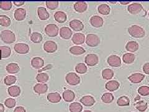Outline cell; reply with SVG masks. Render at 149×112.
I'll use <instances>...</instances> for the list:
<instances>
[{"label":"cell","instance_id":"cell-25","mask_svg":"<svg viewBox=\"0 0 149 112\" xmlns=\"http://www.w3.org/2000/svg\"><path fill=\"white\" fill-rule=\"evenodd\" d=\"M62 97L63 100L65 102H71L74 99V98H75V94H74V93L72 90L67 89L65 90L63 92Z\"/></svg>","mask_w":149,"mask_h":112},{"label":"cell","instance_id":"cell-14","mask_svg":"<svg viewBox=\"0 0 149 112\" xmlns=\"http://www.w3.org/2000/svg\"><path fill=\"white\" fill-rule=\"evenodd\" d=\"M72 31L68 27H62L60 29V36L63 39H69L72 36Z\"/></svg>","mask_w":149,"mask_h":112},{"label":"cell","instance_id":"cell-12","mask_svg":"<svg viewBox=\"0 0 149 112\" xmlns=\"http://www.w3.org/2000/svg\"><path fill=\"white\" fill-rule=\"evenodd\" d=\"M70 27L74 31H80L84 29L83 23L78 20H73L70 22Z\"/></svg>","mask_w":149,"mask_h":112},{"label":"cell","instance_id":"cell-22","mask_svg":"<svg viewBox=\"0 0 149 112\" xmlns=\"http://www.w3.org/2000/svg\"><path fill=\"white\" fill-rule=\"evenodd\" d=\"M37 14L40 20H47L49 18V13L47 10L42 6H40L37 9Z\"/></svg>","mask_w":149,"mask_h":112},{"label":"cell","instance_id":"cell-13","mask_svg":"<svg viewBox=\"0 0 149 112\" xmlns=\"http://www.w3.org/2000/svg\"><path fill=\"white\" fill-rule=\"evenodd\" d=\"M14 16L18 21L24 20L26 16V10L24 8H17L15 11Z\"/></svg>","mask_w":149,"mask_h":112},{"label":"cell","instance_id":"cell-1","mask_svg":"<svg viewBox=\"0 0 149 112\" xmlns=\"http://www.w3.org/2000/svg\"><path fill=\"white\" fill-rule=\"evenodd\" d=\"M129 34L134 38H142L146 36L144 29L138 25H132L128 28Z\"/></svg>","mask_w":149,"mask_h":112},{"label":"cell","instance_id":"cell-43","mask_svg":"<svg viewBox=\"0 0 149 112\" xmlns=\"http://www.w3.org/2000/svg\"><path fill=\"white\" fill-rule=\"evenodd\" d=\"M13 4L11 1H1L0 2V9L4 11H9L12 8Z\"/></svg>","mask_w":149,"mask_h":112},{"label":"cell","instance_id":"cell-28","mask_svg":"<svg viewBox=\"0 0 149 112\" xmlns=\"http://www.w3.org/2000/svg\"><path fill=\"white\" fill-rule=\"evenodd\" d=\"M8 94L10 96L16 97L20 95L21 90L19 87H18L17 85H13L8 88Z\"/></svg>","mask_w":149,"mask_h":112},{"label":"cell","instance_id":"cell-29","mask_svg":"<svg viewBox=\"0 0 149 112\" xmlns=\"http://www.w3.org/2000/svg\"><path fill=\"white\" fill-rule=\"evenodd\" d=\"M97 11L102 15H108L111 12L110 7L106 4H102L97 7Z\"/></svg>","mask_w":149,"mask_h":112},{"label":"cell","instance_id":"cell-10","mask_svg":"<svg viewBox=\"0 0 149 112\" xmlns=\"http://www.w3.org/2000/svg\"><path fill=\"white\" fill-rule=\"evenodd\" d=\"M14 49L17 54H26L29 52V47L25 43H17L14 46Z\"/></svg>","mask_w":149,"mask_h":112},{"label":"cell","instance_id":"cell-11","mask_svg":"<svg viewBox=\"0 0 149 112\" xmlns=\"http://www.w3.org/2000/svg\"><path fill=\"white\" fill-rule=\"evenodd\" d=\"M90 24L94 27L99 28L103 26L104 20L100 16H93L90 19Z\"/></svg>","mask_w":149,"mask_h":112},{"label":"cell","instance_id":"cell-20","mask_svg":"<svg viewBox=\"0 0 149 112\" xmlns=\"http://www.w3.org/2000/svg\"><path fill=\"white\" fill-rule=\"evenodd\" d=\"M74 9L78 13H84L87 10L88 4L86 2L78 1L74 4Z\"/></svg>","mask_w":149,"mask_h":112},{"label":"cell","instance_id":"cell-46","mask_svg":"<svg viewBox=\"0 0 149 112\" xmlns=\"http://www.w3.org/2000/svg\"><path fill=\"white\" fill-rule=\"evenodd\" d=\"M5 106L8 108H13L16 105V100L14 99H7L4 102Z\"/></svg>","mask_w":149,"mask_h":112},{"label":"cell","instance_id":"cell-53","mask_svg":"<svg viewBox=\"0 0 149 112\" xmlns=\"http://www.w3.org/2000/svg\"><path fill=\"white\" fill-rule=\"evenodd\" d=\"M0 59H1V53L0 52Z\"/></svg>","mask_w":149,"mask_h":112},{"label":"cell","instance_id":"cell-21","mask_svg":"<svg viewBox=\"0 0 149 112\" xmlns=\"http://www.w3.org/2000/svg\"><path fill=\"white\" fill-rule=\"evenodd\" d=\"M120 83L116 80H109L106 83L105 87L106 90L110 92H114L119 88Z\"/></svg>","mask_w":149,"mask_h":112},{"label":"cell","instance_id":"cell-35","mask_svg":"<svg viewBox=\"0 0 149 112\" xmlns=\"http://www.w3.org/2000/svg\"><path fill=\"white\" fill-rule=\"evenodd\" d=\"M42 36L39 32H34L31 35V40L35 44H39L42 41Z\"/></svg>","mask_w":149,"mask_h":112},{"label":"cell","instance_id":"cell-31","mask_svg":"<svg viewBox=\"0 0 149 112\" xmlns=\"http://www.w3.org/2000/svg\"><path fill=\"white\" fill-rule=\"evenodd\" d=\"M70 52L73 55H82L86 52L85 49L80 46H73L70 49Z\"/></svg>","mask_w":149,"mask_h":112},{"label":"cell","instance_id":"cell-38","mask_svg":"<svg viewBox=\"0 0 149 112\" xmlns=\"http://www.w3.org/2000/svg\"><path fill=\"white\" fill-rule=\"evenodd\" d=\"M135 106H136V108L138 111L141 112H143L147 109L148 104L147 102H144L143 100H141L137 102Z\"/></svg>","mask_w":149,"mask_h":112},{"label":"cell","instance_id":"cell-54","mask_svg":"<svg viewBox=\"0 0 149 112\" xmlns=\"http://www.w3.org/2000/svg\"><path fill=\"white\" fill-rule=\"evenodd\" d=\"M148 18H149V12H148Z\"/></svg>","mask_w":149,"mask_h":112},{"label":"cell","instance_id":"cell-19","mask_svg":"<svg viewBox=\"0 0 149 112\" xmlns=\"http://www.w3.org/2000/svg\"><path fill=\"white\" fill-rule=\"evenodd\" d=\"M85 36L82 33H75L72 37V42L77 45H81L85 43Z\"/></svg>","mask_w":149,"mask_h":112},{"label":"cell","instance_id":"cell-51","mask_svg":"<svg viewBox=\"0 0 149 112\" xmlns=\"http://www.w3.org/2000/svg\"><path fill=\"white\" fill-rule=\"evenodd\" d=\"M120 3L121 4H123V5H126V4H129L130 2L129 1H128V2H120Z\"/></svg>","mask_w":149,"mask_h":112},{"label":"cell","instance_id":"cell-9","mask_svg":"<svg viewBox=\"0 0 149 112\" xmlns=\"http://www.w3.org/2000/svg\"><path fill=\"white\" fill-rule=\"evenodd\" d=\"M107 62L113 67H119L121 65V59L117 55H109Z\"/></svg>","mask_w":149,"mask_h":112},{"label":"cell","instance_id":"cell-39","mask_svg":"<svg viewBox=\"0 0 149 112\" xmlns=\"http://www.w3.org/2000/svg\"><path fill=\"white\" fill-rule=\"evenodd\" d=\"M0 25L3 27H9L11 25V20L6 15H0Z\"/></svg>","mask_w":149,"mask_h":112},{"label":"cell","instance_id":"cell-24","mask_svg":"<svg viewBox=\"0 0 149 112\" xmlns=\"http://www.w3.org/2000/svg\"><path fill=\"white\" fill-rule=\"evenodd\" d=\"M47 100L52 104H57L60 102L62 98L58 92H52L47 95Z\"/></svg>","mask_w":149,"mask_h":112},{"label":"cell","instance_id":"cell-23","mask_svg":"<svg viewBox=\"0 0 149 112\" xmlns=\"http://www.w3.org/2000/svg\"><path fill=\"white\" fill-rule=\"evenodd\" d=\"M125 49L130 52H135L139 49V45L136 41H130L125 45Z\"/></svg>","mask_w":149,"mask_h":112},{"label":"cell","instance_id":"cell-52","mask_svg":"<svg viewBox=\"0 0 149 112\" xmlns=\"http://www.w3.org/2000/svg\"><path fill=\"white\" fill-rule=\"evenodd\" d=\"M83 112H92L91 110H85V111H83Z\"/></svg>","mask_w":149,"mask_h":112},{"label":"cell","instance_id":"cell-26","mask_svg":"<svg viewBox=\"0 0 149 112\" xmlns=\"http://www.w3.org/2000/svg\"><path fill=\"white\" fill-rule=\"evenodd\" d=\"M54 18L55 21L58 22L64 23L67 20V16L65 13L61 11H58L55 13Z\"/></svg>","mask_w":149,"mask_h":112},{"label":"cell","instance_id":"cell-40","mask_svg":"<svg viewBox=\"0 0 149 112\" xmlns=\"http://www.w3.org/2000/svg\"><path fill=\"white\" fill-rule=\"evenodd\" d=\"M49 76L46 73H40L36 77L37 81L39 83H45L49 80Z\"/></svg>","mask_w":149,"mask_h":112},{"label":"cell","instance_id":"cell-17","mask_svg":"<svg viewBox=\"0 0 149 112\" xmlns=\"http://www.w3.org/2000/svg\"><path fill=\"white\" fill-rule=\"evenodd\" d=\"M81 104L86 106H92L95 104L94 97L91 95H86L80 99Z\"/></svg>","mask_w":149,"mask_h":112},{"label":"cell","instance_id":"cell-47","mask_svg":"<svg viewBox=\"0 0 149 112\" xmlns=\"http://www.w3.org/2000/svg\"><path fill=\"white\" fill-rule=\"evenodd\" d=\"M142 70L144 73L149 75V62L144 64V65H143Z\"/></svg>","mask_w":149,"mask_h":112},{"label":"cell","instance_id":"cell-18","mask_svg":"<svg viewBox=\"0 0 149 112\" xmlns=\"http://www.w3.org/2000/svg\"><path fill=\"white\" fill-rule=\"evenodd\" d=\"M33 88L36 93L38 94H44L48 90V85L46 83H37Z\"/></svg>","mask_w":149,"mask_h":112},{"label":"cell","instance_id":"cell-49","mask_svg":"<svg viewBox=\"0 0 149 112\" xmlns=\"http://www.w3.org/2000/svg\"><path fill=\"white\" fill-rule=\"evenodd\" d=\"M13 3L15 4L16 6H22L24 5V4L25 3L24 1H20V2H17V1H14Z\"/></svg>","mask_w":149,"mask_h":112},{"label":"cell","instance_id":"cell-7","mask_svg":"<svg viewBox=\"0 0 149 112\" xmlns=\"http://www.w3.org/2000/svg\"><path fill=\"white\" fill-rule=\"evenodd\" d=\"M143 9V7L141 3H134L130 4L127 7V11L130 14L134 15H136L141 13Z\"/></svg>","mask_w":149,"mask_h":112},{"label":"cell","instance_id":"cell-30","mask_svg":"<svg viewBox=\"0 0 149 112\" xmlns=\"http://www.w3.org/2000/svg\"><path fill=\"white\" fill-rule=\"evenodd\" d=\"M135 59H136V55H135L134 54L126 53V54H124L123 56V62L126 64H132L134 62Z\"/></svg>","mask_w":149,"mask_h":112},{"label":"cell","instance_id":"cell-4","mask_svg":"<svg viewBox=\"0 0 149 112\" xmlns=\"http://www.w3.org/2000/svg\"><path fill=\"white\" fill-rule=\"evenodd\" d=\"M65 79L68 84L70 85H77L80 82V78L78 75L74 72H70L66 75Z\"/></svg>","mask_w":149,"mask_h":112},{"label":"cell","instance_id":"cell-44","mask_svg":"<svg viewBox=\"0 0 149 112\" xmlns=\"http://www.w3.org/2000/svg\"><path fill=\"white\" fill-rule=\"evenodd\" d=\"M138 93L142 96H148L149 95V87L148 86H142L139 88Z\"/></svg>","mask_w":149,"mask_h":112},{"label":"cell","instance_id":"cell-6","mask_svg":"<svg viewBox=\"0 0 149 112\" xmlns=\"http://www.w3.org/2000/svg\"><path fill=\"white\" fill-rule=\"evenodd\" d=\"M85 62L88 66H95L99 62V57L95 54H89L85 57Z\"/></svg>","mask_w":149,"mask_h":112},{"label":"cell","instance_id":"cell-16","mask_svg":"<svg viewBox=\"0 0 149 112\" xmlns=\"http://www.w3.org/2000/svg\"><path fill=\"white\" fill-rule=\"evenodd\" d=\"M31 66L36 69H39L44 65V60L39 57H35L31 59Z\"/></svg>","mask_w":149,"mask_h":112},{"label":"cell","instance_id":"cell-50","mask_svg":"<svg viewBox=\"0 0 149 112\" xmlns=\"http://www.w3.org/2000/svg\"><path fill=\"white\" fill-rule=\"evenodd\" d=\"M4 111V106L2 104H0V112Z\"/></svg>","mask_w":149,"mask_h":112},{"label":"cell","instance_id":"cell-37","mask_svg":"<svg viewBox=\"0 0 149 112\" xmlns=\"http://www.w3.org/2000/svg\"><path fill=\"white\" fill-rule=\"evenodd\" d=\"M102 77L106 80H110L114 77V72L110 69H106L102 71Z\"/></svg>","mask_w":149,"mask_h":112},{"label":"cell","instance_id":"cell-48","mask_svg":"<svg viewBox=\"0 0 149 112\" xmlns=\"http://www.w3.org/2000/svg\"><path fill=\"white\" fill-rule=\"evenodd\" d=\"M14 112H26V111L23 106H17L16 108H15V110H14Z\"/></svg>","mask_w":149,"mask_h":112},{"label":"cell","instance_id":"cell-2","mask_svg":"<svg viewBox=\"0 0 149 112\" xmlns=\"http://www.w3.org/2000/svg\"><path fill=\"white\" fill-rule=\"evenodd\" d=\"M0 38L6 44H12L16 41V36L10 30H3L0 34Z\"/></svg>","mask_w":149,"mask_h":112},{"label":"cell","instance_id":"cell-27","mask_svg":"<svg viewBox=\"0 0 149 112\" xmlns=\"http://www.w3.org/2000/svg\"><path fill=\"white\" fill-rule=\"evenodd\" d=\"M6 70L9 74H17L20 71V67L17 63H10L6 65Z\"/></svg>","mask_w":149,"mask_h":112},{"label":"cell","instance_id":"cell-15","mask_svg":"<svg viewBox=\"0 0 149 112\" xmlns=\"http://www.w3.org/2000/svg\"><path fill=\"white\" fill-rule=\"evenodd\" d=\"M144 78H145V76L141 73L132 74L128 77V79L132 83H139L143 80Z\"/></svg>","mask_w":149,"mask_h":112},{"label":"cell","instance_id":"cell-42","mask_svg":"<svg viewBox=\"0 0 149 112\" xmlns=\"http://www.w3.org/2000/svg\"><path fill=\"white\" fill-rule=\"evenodd\" d=\"M17 80V78L14 76H8L5 78H4V83L6 85H11L15 83V82Z\"/></svg>","mask_w":149,"mask_h":112},{"label":"cell","instance_id":"cell-41","mask_svg":"<svg viewBox=\"0 0 149 112\" xmlns=\"http://www.w3.org/2000/svg\"><path fill=\"white\" fill-rule=\"evenodd\" d=\"M75 71L78 74H85L87 72V67L84 63H79L75 66Z\"/></svg>","mask_w":149,"mask_h":112},{"label":"cell","instance_id":"cell-8","mask_svg":"<svg viewBox=\"0 0 149 112\" xmlns=\"http://www.w3.org/2000/svg\"><path fill=\"white\" fill-rule=\"evenodd\" d=\"M57 49V44L53 41H47L44 44V49L47 53H54Z\"/></svg>","mask_w":149,"mask_h":112},{"label":"cell","instance_id":"cell-45","mask_svg":"<svg viewBox=\"0 0 149 112\" xmlns=\"http://www.w3.org/2000/svg\"><path fill=\"white\" fill-rule=\"evenodd\" d=\"M46 6L50 10H55L58 6L59 3L58 1H46Z\"/></svg>","mask_w":149,"mask_h":112},{"label":"cell","instance_id":"cell-5","mask_svg":"<svg viewBox=\"0 0 149 112\" xmlns=\"http://www.w3.org/2000/svg\"><path fill=\"white\" fill-rule=\"evenodd\" d=\"M59 29L58 26L55 24H49L45 27V33L49 37H54L58 34Z\"/></svg>","mask_w":149,"mask_h":112},{"label":"cell","instance_id":"cell-3","mask_svg":"<svg viewBox=\"0 0 149 112\" xmlns=\"http://www.w3.org/2000/svg\"><path fill=\"white\" fill-rule=\"evenodd\" d=\"M86 43L88 46L95 48L100 45V39L96 34H88L86 37Z\"/></svg>","mask_w":149,"mask_h":112},{"label":"cell","instance_id":"cell-32","mask_svg":"<svg viewBox=\"0 0 149 112\" xmlns=\"http://www.w3.org/2000/svg\"><path fill=\"white\" fill-rule=\"evenodd\" d=\"M0 52L1 53V58L6 59L11 55V49L8 46H1L0 47Z\"/></svg>","mask_w":149,"mask_h":112},{"label":"cell","instance_id":"cell-33","mask_svg":"<svg viewBox=\"0 0 149 112\" xmlns=\"http://www.w3.org/2000/svg\"><path fill=\"white\" fill-rule=\"evenodd\" d=\"M83 106L78 102H73L69 106V110L70 112H81Z\"/></svg>","mask_w":149,"mask_h":112},{"label":"cell","instance_id":"cell-36","mask_svg":"<svg viewBox=\"0 0 149 112\" xmlns=\"http://www.w3.org/2000/svg\"><path fill=\"white\" fill-rule=\"evenodd\" d=\"M114 99V96L111 93H105L101 97V100L104 104H111L113 102Z\"/></svg>","mask_w":149,"mask_h":112},{"label":"cell","instance_id":"cell-34","mask_svg":"<svg viewBox=\"0 0 149 112\" xmlns=\"http://www.w3.org/2000/svg\"><path fill=\"white\" fill-rule=\"evenodd\" d=\"M117 105L119 106H127L130 105V99L126 96H122L117 100Z\"/></svg>","mask_w":149,"mask_h":112}]
</instances>
